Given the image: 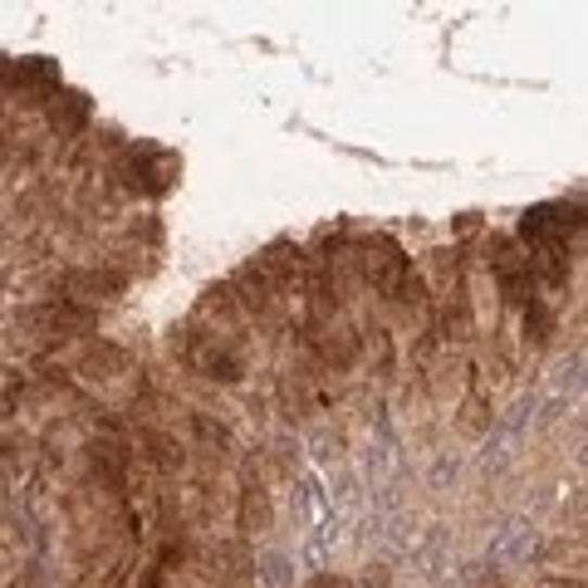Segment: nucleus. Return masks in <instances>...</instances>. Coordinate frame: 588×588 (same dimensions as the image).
I'll use <instances>...</instances> for the list:
<instances>
[{"label": "nucleus", "instance_id": "obj_10", "mask_svg": "<svg viewBox=\"0 0 588 588\" xmlns=\"http://www.w3.org/2000/svg\"><path fill=\"white\" fill-rule=\"evenodd\" d=\"M192 432L196 436H202V442H212V447H231V432H226V426L221 422H212V417H206V412H192Z\"/></svg>", "mask_w": 588, "mask_h": 588}, {"label": "nucleus", "instance_id": "obj_5", "mask_svg": "<svg viewBox=\"0 0 588 588\" xmlns=\"http://www.w3.org/2000/svg\"><path fill=\"white\" fill-rule=\"evenodd\" d=\"M79 368H84V378H99V383H108V378L128 373V354H123L118 344H108V338H99V344L84 348Z\"/></svg>", "mask_w": 588, "mask_h": 588}, {"label": "nucleus", "instance_id": "obj_2", "mask_svg": "<svg viewBox=\"0 0 588 588\" xmlns=\"http://www.w3.org/2000/svg\"><path fill=\"white\" fill-rule=\"evenodd\" d=\"M25 329H40V334H89L93 324H99V309L93 305H79V299H64V294H54L50 305H35L21 315Z\"/></svg>", "mask_w": 588, "mask_h": 588}, {"label": "nucleus", "instance_id": "obj_4", "mask_svg": "<svg viewBox=\"0 0 588 588\" xmlns=\"http://www.w3.org/2000/svg\"><path fill=\"white\" fill-rule=\"evenodd\" d=\"M402 270H407V255L397 251L393 241H383V235H378V241H363V274L378 290H393Z\"/></svg>", "mask_w": 588, "mask_h": 588}, {"label": "nucleus", "instance_id": "obj_3", "mask_svg": "<svg viewBox=\"0 0 588 588\" xmlns=\"http://www.w3.org/2000/svg\"><path fill=\"white\" fill-rule=\"evenodd\" d=\"M192 368L206 378H221V383H235V378L245 373V358H241V348H231L226 338H206V344L192 348Z\"/></svg>", "mask_w": 588, "mask_h": 588}, {"label": "nucleus", "instance_id": "obj_6", "mask_svg": "<svg viewBox=\"0 0 588 588\" xmlns=\"http://www.w3.org/2000/svg\"><path fill=\"white\" fill-rule=\"evenodd\" d=\"M138 447H142V457L153 461L157 471H182L187 466L182 442H172L167 432H138Z\"/></svg>", "mask_w": 588, "mask_h": 588}, {"label": "nucleus", "instance_id": "obj_11", "mask_svg": "<svg viewBox=\"0 0 588 588\" xmlns=\"http://www.w3.org/2000/svg\"><path fill=\"white\" fill-rule=\"evenodd\" d=\"M309 588H348V584H344V578H334V574H319Z\"/></svg>", "mask_w": 588, "mask_h": 588}, {"label": "nucleus", "instance_id": "obj_8", "mask_svg": "<svg viewBox=\"0 0 588 588\" xmlns=\"http://www.w3.org/2000/svg\"><path fill=\"white\" fill-rule=\"evenodd\" d=\"M270 520H274L270 496L260 486H245L241 490V529L245 535H260V529H270Z\"/></svg>", "mask_w": 588, "mask_h": 588}, {"label": "nucleus", "instance_id": "obj_7", "mask_svg": "<svg viewBox=\"0 0 588 588\" xmlns=\"http://www.w3.org/2000/svg\"><path fill=\"white\" fill-rule=\"evenodd\" d=\"M123 274L118 270H74L64 274V290H84L89 299H113V294H123Z\"/></svg>", "mask_w": 588, "mask_h": 588}, {"label": "nucleus", "instance_id": "obj_12", "mask_svg": "<svg viewBox=\"0 0 588 588\" xmlns=\"http://www.w3.org/2000/svg\"><path fill=\"white\" fill-rule=\"evenodd\" d=\"M221 588H231V584H221Z\"/></svg>", "mask_w": 588, "mask_h": 588}, {"label": "nucleus", "instance_id": "obj_1", "mask_svg": "<svg viewBox=\"0 0 588 588\" xmlns=\"http://www.w3.org/2000/svg\"><path fill=\"white\" fill-rule=\"evenodd\" d=\"M490 270H496V284L510 305H529L535 299V265H529V255L515 241H506V235L490 241Z\"/></svg>", "mask_w": 588, "mask_h": 588}, {"label": "nucleus", "instance_id": "obj_9", "mask_svg": "<svg viewBox=\"0 0 588 588\" xmlns=\"http://www.w3.org/2000/svg\"><path fill=\"white\" fill-rule=\"evenodd\" d=\"M525 334L535 338V344H549V334H554V315H549L545 299H529L525 305Z\"/></svg>", "mask_w": 588, "mask_h": 588}]
</instances>
